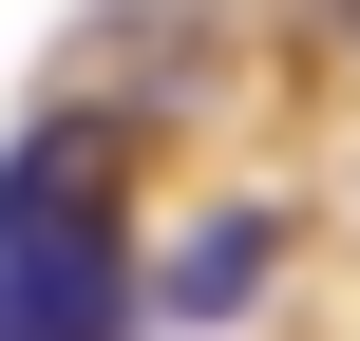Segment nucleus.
<instances>
[{
	"label": "nucleus",
	"mask_w": 360,
	"mask_h": 341,
	"mask_svg": "<svg viewBox=\"0 0 360 341\" xmlns=\"http://www.w3.org/2000/svg\"><path fill=\"white\" fill-rule=\"evenodd\" d=\"M171 285H190V304H247V285H266V209H228V228H190V266H171Z\"/></svg>",
	"instance_id": "obj_3"
},
{
	"label": "nucleus",
	"mask_w": 360,
	"mask_h": 341,
	"mask_svg": "<svg viewBox=\"0 0 360 341\" xmlns=\"http://www.w3.org/2000/svg\"><path fill=\"white\" fill-rule=\"evenodd\" d=\"M133 266H0V341H114Z\"/></svg>",
	"instance_id": "obj_2"
},
{
	"label": "nucleus",
	"mask_w": 360,
	"mask_h": 341,
	"mask_svg": "<svg viewBox=\"0 0 360 341\" xmlns=\"http://www.w3.org/2000/svg\"><path fill=\"white\" fill-rule=\"evenodd\" d=\"M0 266H133L114 247V133H19L0 152Z\"/></svg>",
	"instance_id": "obj_1"
}]
</instances>
